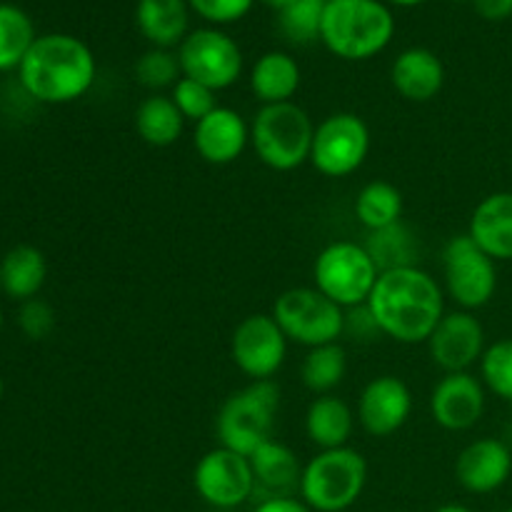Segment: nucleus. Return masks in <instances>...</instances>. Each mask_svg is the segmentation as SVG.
I'll use <instances>...</instances> for the list:
<instances>
[{"label": "nucleus", "instance_id": "obj_1", "mask_svg": "<svg viewBox=\"0 0 512 512\" xmlns=\"http://www.w3.org/2000/svg\"><path fill=\"white\" fill-rule=\"evenodd\" d=\"M368 308L380 333L398 343H428L445 315L443 288L423 268H400L380 273Z\"/></svg>", "mask_w": 512, "mask_h": 512}, {"label": "nucleus", "instance_id": "obj_2", "mask_svg": "<svg viewBox=\"0 0 512 512\" xmlns=\"http://www.w3.org/2000/svg\"><path fill=\"white\" fill-rule=\"evenodd\" d=\"M98 63L88 45L68 33L38 35L18 68L25 93L38 103L65 105L83 98L95 83Z\"/></svg>", "mask_w": 512, "mask_h": 512}, {"label": "nucleus", "instance_id": "obj_3", "mask_svg": "<svg viewBox=\"0 0 512 512\" xmlns=\"http://www.w3.org/2000/svg\"><path fill=\"white\" fill-rule=\"evenodd\" d=\"M395 35V18L380 0H328L323 15L325 48L343 60H370Z\"/></svg>", "mask_w": 512, "mask_h": 512}, {"label": "nucleus", "instance_id": "obj_4", "mask_svg": "<svg viewBox=\"0 0 512 512\" xmlns=\"http://www.w3.org/2000/svg\"><path fill=\"white\" fill-rule=\"evenodd\" d=\"M315 125L298 103L260 105L250 123V145L260 163L278 173H290L310 163Z\"/></svg>", "mask_w": 512, "mask_h": 512}, {"label": "nucleus", "instance_id": "obj_5", "mask_svg": "<svg viewBox=\"0 0 512 512\" xmlns=\"http://www.w3.org/2000/svg\"><path fill=\"white\" fill-rule=\"evenodd\" d=\"M368 483V460L353 448L320 450L310 458L300 478V498L313 512H343L353 508Z\"/></svg>", "mask_w": 512, "mask_h": 512}, {"label": "nucleus", "instance_id": "obj_6", "mask_svg": "<svg viewBox=\"0 0 512 512\" xmlns=\"http://www.w3.org/2000/svg\"><path fill=\"white\" fill-rule=\"evenodd\" d=\"M280 408V388L273 380H253L248 388L230 395L215 418V433L223 448L253 455L273 440L275 413Z\"/></svg>", "mask_w": 512, "mask_h": 512}, {"label": "nucleus", "instance_id": "obj_7", "mask_svg": "<svg viewBox=\"0 0 512 512\" xmlns=\"http://www.w3.org/2000/svg\"><path fill=\"white\" fill-rule=\"evenodd\" d=\"M378 278L380 270L365 245L353 240L325 245L313 265L315 288L343 310L368 303Z\"/></svg>", "mask_w": 512, "mask_h": 512}, {"label": "nucleus", "instance_id": "obj_8", "mask_svg": "<svg viewBox=\"0 0 512 512\" xmlns=\"http://www.w3.org/2000/svg\"><path fill=\"white\" fill-rule=\"evenodd\" d=\"M275 323L285 338L305 348L338 343L343 338L345 310L325 298L318 288H290L273 305Z\"/></svg>", "mask_w": 512, "mask_h": 512}, {"label": "nucleus", "instance_id": "obj_9", "mask_svg": "<svg viewBox=\"0 0 512 512\" xmlns=\"http://www.w3.org/2000/svg\"><path fill=\"white\" fill-rule=\"evenodd\" d=\"M445 288L460 310H478L493 300L498 290V268L488 253L478 248L468 233L455 235L443 250Z\"/></svg>", "mask_w": 512, "mask_h": 512}, {"label": "nucleus", "instance_id": "obj_10", "mask_svg": "<svg viewBox=\"0 0 512 512\" xmlns=\"http://www.w3.org/2000/svg\"><path fill=\"white\" fill-rule=\"evenodd\" d=\"M370 153V128L360 115L333 113L315 125L310 163L325 178H348Z\"/></svg>", "mask_w": 512, "mask_h": 512}, {"label": "nucleus", "instance_id": "obj_11", "mask_svg": "<svg viewBox=\"0 0 512 512\" xmlns=\"http://www.w3.org/2000/svg\"><path fill=\"white\" fill-rule=\"evenodd\" d=\"M180 70L185 78L208 85L210 90H225L238 83L243 73V50L218 28H198L178 48Z\"/></svg>", "mask_w": 512, "mask_h": 512}, {"label": "nucleus", "instance_id": "obj_12", "mask_svg": "<svg viewBox=\"0 0 512 512\" xmlns=\"http://www.w3.org/2000/svg\"><path fill=\"white\" fill-rule=\"evenodd\" d=\"M193 485L200 498L213 508H238L255 495L253 465L248 455L218 445L198 460L193 470Z\"/></svg>", "mask_w": 512, "mask_h": 512}, {"label": "nucleus", "instance_id": "obj_13", "mask_svg": "<svg viewBox=\"0 0 512 512\" xmlns=\"http://www.w3.org/2000/svg\"><path fill=\"white\" fill-rule=\"evenodd\" d=\"M285 355H288V338L273 315H248L233 330L230 358L248 378L270 380L283 368Z\"/></svg>", "mask_w": 512, "mask_h": 512}, {"label": "nucleus", "instance_id": "obj_14", "mask_svg": "<svg viewBox=\"0 0 512 512\" xmlns=\"http://www.w3.org/2000/svg\"><path fill=\"white\" fill-rule=\"evenodd\" d=\"M485 348V328L470 310L445 313L428 338L430 358L443 373H470Z\"/></svg>", "mask_w": 512, "mask_h": 512}, {"label": "nucleus", "instance_id": "obj_15", "mask_svg": "<svg viewBox=\"0 0 512 512\" xmlns=\"http://www.w3.org/2000/svg\"><path fill=\"white\" fill-rule=\"evenodd\" d=\"M413 413V393L405 380L380 375L363 388L358 398V420L373 438H388L408 423Z\"/></svg>", "mask_w": 512, "mask_h": 512}, {"label": "nucleus", "instance_id": "obj_16", "mask_svg": "<svg viewBox=\"0 0 512 512\" xmlns=\"http://www.w3.org/2000/svg\"><path fill=\"white\" fill-rule=\"evenodd\" d=\"M430 413L443 430L465 433L485 413V385L473 373H445L430 395Z\"/></svg>", "mask_w": 512, "mask_h": 512}, {"label": "nucleus", "instance_id": "obj_17", "mask_svg": "<svg viewBox=\"0 0 512 512\" xmlns=\"http://www.w3.org/2000/svg\"><path fill=\"white\" fill-rule=\"evenodd\" d=\"M512 473L508 443L498 438H480L465 445L455 463V478L468 493L488 495L503 488Z\"/></svg>", "mask_w": 512, "mask_h": 512}, {"label": "nucleus", "instance_id": "obj_18", "mask_svg": "<svg viewBox=\"0 0 512 512\" xmlns=\"http://www.w3.org/2000/svg\"><path fill=\"white\" fill-rule=\"evenodd\" d=\"M250 143V125L233 108L218 105L213 113L195 123L193 145L210 165H230L245 153Z\"/></svg>", "mask_w": 512, "mask_h": 512}, {"label": "nucleus", "instance_id": "obj_19", "mask_svg": "<svg viewBox=\"0 0 512 512\" xmlns=\"http://www.w3.org/2000/svg\"><path fill=\"white\" fill-rule=\"evenodd\" d=\"M470 238L478 243L483 253L498 260H512V193L500 190V193L488 195L480 200L473 210L468 228Z\"/></svg>", "mask_w": 512, "mask_h": 512}, {"label": "nucleus", "instance_id": "obj_20", "mask_svg": "<svg viewBox=\"0 0 512 512\" xmlns=\"http://www.w3.org/2000/svg\"><path fill=\"white\" fill-rule=\"evenodd\" d=\"M393 88L413 103H428L438 98L445 85V65L433 50L408 48L395 58L390 70Z\"/></svg>", "mask_w": 512, "mask_h": 512}, {"label": "nucleus", "instance_id": "obj_21", "mask_svg": "<svg viewBox=\"0 0 512 512\" xmlns=\"http://www.w3.org/2000/svg\"><path fill=\"white\" fill-rule=\"evenodd\" d=\"M250 465L255 475V493L260 490L265 498H288L293 490H300L303 468L288 445L268 440L250 455Z\"/></svg>", "mask_w": 512, "mask_h": 512}, {"label": "nucleus", "instance_id": "obj_22", "mask_svg": "<svg viewBox=\"0 0 512 512\" xmlns=\"http://www.w3.org/2000/svg\"><path fill=\"white\" fill-rule=\"evenodd\" d=\"M135 25L153 48H175L188 38V0H138Z\"/></svg>", "mask_w": 512, "mask_h": 512}, {"label": "nucleus", "instance_id": "obj_23", "mask_svg": "<svg viewBox=\"0 0 512 512\" xmlns=\"http://www.w3.org/2000/svg\"><path fill=\"white\" fill-rule=\"evenodd\" d=\"M300 88V65L283 50L260 55L250 70V90L263 105L293 103Z\"/></svg>", "mask_w": 512, "mask_h": 512}, {"label": "nucleus", "instance_id": "obj_24", "mask_svg": "<svg viewBox=\"0 0 512 512\" xmlns=\"http://www.w3.org/2000/svg\"><path fill=\"white\" fill-rule=\"evenodd\" d=\"M355 413L338 395H318L305 413V435L320 450L345 448L353 435Z\"/></svg>", "mask_w": 512, "mask_h": 512}, {"label": "nucleus", "instance_id": "obj_25", "mask_svg": "<svg viewBox=\"0 0 512 512\" xmlns=\"http://www.w3.org/2000/svg\"><path fill=\"white\" fill-rule=\"evenodd\" d=\"M0 275H3V293L25 303L43 290L48 278V260L35 245H15L0 260Z\"/></svg>", "mask_w": 512, "mask_h": 512}, {"label": "nucleus", "instance_id": "obj_26", "mask_svg": "<svg viewBox=\"0 0 512 512\" xmlns=\"http://www.w3.org/2000/svg\"><path fill=\"white\" fill-rule=\"evenodd\" d=\"M185 118L168 95H150L135 110V130L153 148H170L183 135Z\"/></svg>", "mask_w": 512, "mask_h": 512}, {"label": "nucleus", "instance_id": "obj_27", "mask_svg": "<svg viewBox=\"0 0 512 512\" xmlns=\"http://www.w3.org/2000/svg\"><path fill=\"white\" fill-rule=\"evenodd\" d=\"M365 250L378 265L380 273L400 268H415L420 255L418 235L400 220V223L390 225V228L373 230L365 240Z\"/></svg>", "mask_w": 512, "mask_h": 512}, {"label": "nucleus", "instance_id": "obj_28", "mask_svg": "<svg viewBox=\"0 0 512 512\" xmlns=\"http://www.w3.org/2000/svg\"><path fill=\"white\" fill-rule=\"evenodd\" d=\"M355 215L370 233L390 228L403 218V193L388 180H373L355 198Z\"/></svg>", "mask_w": 512, "mask_h": 512}, {"label": "nucleus", "instance_id": "obj_29", "mask_svg": "<svg viewBox=\"0 0 512 512\" xmlns=\"http://www.w3.org/2000/svg\"><path fill=\"white\" fill-rule=\"evenodd\" d=\"M35 38L30 15L13 3H0V73L18 70Z\"/></svg>", "mask_w": 512, "mask_h": 512}, {"label": "nucleus", "instance_id": "obj_30", "mask_svg": "<svg viewBox=\"0 0 512 512\" xmlns=\"http://www.w3.org/2000/svg\"><path fill=\"white\" fill-rule=\"evenodd\" d=\"M348 373V355L343 345L330 343L320 348H310L300 368L303 385L315 395H330Z\"/></svg>", "mask_w": 512, "mask_h": 512}, {"label": "nucleus", "instance_id": "obj_31", "mask_svg": "<svg viewBox=\"0 0 512 512\" xmlns=\"http://www.w3.org/2000/svg\"><path fill=\"white\" fill-rule=\"evenodd\" d=\"M328 0H295L288 8L278 10L280 33L293 45H310L320 40L323 15Z\"/></svg>", "mask_w": 512, "mask_h": 512}, {"label": "nucleus", "instance_id": "obj_32", "mask_svg": "<svg viewBox=\"0 0 512 512\" xmlns=\"http://www.w3.org/2000/svg\"><path fill=\"white\" fill-rule=\"evenodd\" d=\"M480 378L490 393L512 403V338L498 340L485 348L480 358Z\"/></svg>", "mask_w": 512, "mask_h": 512}, {"label": "nucleus", "instance_id": "obj_33", "mask_svg": "<svg viewBox=\"0 0 512 512\" xmlns=\"http://www.w3.org/2000/svg\"><path fill=\"white\" fill-rule=\"evenodd\" d=\"M180 78H183V70H180L178 53L173 50L150 48L135 63V80L150 90L173 88Z\"/></svg>", "mask_w": 512, "mask_h": 512}, {"label": "nucleus", "instance_id": "obj_34", "mask_svg": "<svg viewBox=\"0 0 512 512\" xmlns=\"http://www.w3.org/2000/svg\"><path fill=\"white\" fill-rule=\"evenodd\" d=\"M173 103L178 105V110L183 113L185 120H203L205 115L213 113L218 108V100H215V90H210L208 85L198 83L193 78H180L173 85V93H170Z\"/></svg>", "mask_w": 512, "mask_h": 512}, {"label": "nucleus", "instance_id": "obj_35", "mask_svg": "<svg viewBox=\"0 0 512 512\" xmlns=\"http://www.w3.org/2000/svg\"><path fill=\"white\" fill-rule=\"evenodd\" d=\"M18 325L25 338L45 340L55 328V310L45 300H25L18 310Z\"/></svg>", "mask_w": 512, "mask_h": 512}, {"label": "nucleus", "instance_id": "obj_36", "mask_svg": "<svg viewBox=\"0 0 512 512\" xmlns=\"http://www.w3.org/2000/svg\"><path fill=\"white\" fill-rule=\"evenodd\" d=\"M188 5L208 23L228 25L245 18L255 5V0H188Z\"/></svg>", "mask_w": 512, "mask_h": 512}, {"label": "nucleus", "instance_id": "obj_37", "mask_svg": "<svg viewBox=\"0 0 512 512\" xmlns=\"http://www.w3.org/2000/svg\"><path fill=\"white\" fill-rule=\"evenodd\" d=\"M343 335L358 340V343H370V340H375L378 335H383V333H380L378 323H375L373 313H370L368 303L355 305V308L345 310Z\"/></svg>", "mask_w": 512, "mask_h": 512}, {"label": "nucleus", "instance_id": "obj_38", "mask_svg": "<svg viewBox=\"0 0 512 512\" xmlns=\"http://www.w3.org/2000/svg\"><path fill=\"white\" fill-rule=\"evenodd\" d=\"M253 512H313V510H310L303 500L288 495V498H265Z\"/></svg>", "mask_w": 512, "mask_h": 512}, {"label": "nucleus", "instance_id": "obj_39", "mask_svg": "<svg viewBox=\"0 0 512 512\" xmlns=\"http://www.w3.org/2000/svg\"><path fill=\"white\" fill-rule=\"evenodd\" d=\"M473 5L485 20H505L512 15V0H473Z\"/></svg>", "mask_w": 512, "mask_h": 512}, {"label": "nucleus", "instance_id": "obj_40", "mask_svg": "<svg viewBox=\"0 0 512 512\" xmlns=\"http://www.w3.org/2000/svg\"><path fill=\"white\" fill-rule=\"evenodd\" d=\"M435 512H473V510L465 508V505H458V503H448V505H440Z\"/></svg>", "mask_w": 512, "mask_h": 512}, {"label": "nucleus", "instance_id": "obj_41", "mask_svg": "<svg viewBox=\"0 0 512 512\" xmlns=\"http://www.w3.org/2000/svg\"><path fill=\"white\" fill-rule=\"evenodd\" d=\"M265 5H270V8H275V10H283V8H288V5H293L295 0H263Z\"/></svg>", "mask_w": 512, "mask_h": 512}, {"label": "nucleus", "instance_id": "obj_42", "mask_svg": "<svg viewBox=\"0 0 512 512\" xmlns=\"http://www.w3.org/2000/svg\"><path fill=\"white\" fill-rule=\"evenodd\" d=\"M388 3H393V5H400V8H413V5H420V3H425V0H388Z\"/></svg>", "mask_w": 512, "mask_h": 512}, {"label": "nucleus", "instance_id": "obj_43", "mask_svg": "<svg viewBox=\"0 0 512 512\" xmlns=\"http://www.w3.org/2000/svg\"><path fill=\"white\" fill-rule=\"evenodd\" d=\"M3 390H5V385H3V375H0V400H3Z\"/></svg>", "mask_w": 512, "mask_h": 512}, {"label": "nucleus", "instance_id": "obj_44", "mask_svg": "<svg viewBox=\"0 0 512 512\" xmlns=\"http://www.w3.org/2000/svg\"><path fill=\"white\" fill-rule=\"evenodd\" d=\"M0 330H3V310H0Z\"/></svg>", "mask_w": 512, "mask_h": 512}, {"label": "nucleus", "instance_id": "obj_45", "mask_svg": "<svg viewBox=\"0 0 512 512\" xmlns=\"http://www.w3.org/2000/svg\"><path fill=\"white\" fill-rule=\"evenodd\" d=\"M0 293H3V275H0Z\"/></svg>", "mask_w": 512, "mask_h": 512}, {"label": "nucleus", "instance_id": "obj_46", "mask_svg": "<svg viewBox=\"0 0 512 512\" xmlns=\"http://www.w3.org/2000/svg\"><path fill=\"white\" fill-rule=\"evenodd\" d=\"M503 512H512V508H508V510H503Z\"/></svg>", "mask_w": 512, "mask_h": 512}]
</instances>
